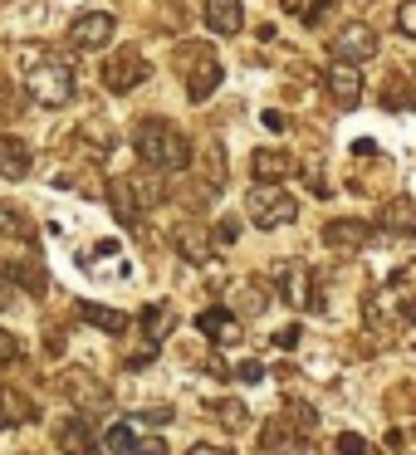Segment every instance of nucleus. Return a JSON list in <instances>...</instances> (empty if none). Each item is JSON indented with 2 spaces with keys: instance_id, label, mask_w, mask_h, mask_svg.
I'll return each instance as SVG.
<instances>
[{
  "instance_id": "obj_9",
  "label": "nucleus",
  "mask_w": 416,
  "mask_h": 455,
  "mask_svg": "<svg viewBox=\"0 0 416 455\" xmlns=\"http://www.w3.org/2000/svg\"><path fill=\"white\" fill-rule=\"evenodd\" d=\"M103 196H108L118 226H138V220H142V201H138V181H132V177H108Z\"/></svg>"
},
{
  "instance_id": "obj_5",
  "label": "nucleus",
  "mask_w": 416,
  "mask_h": 455,
  "mask_svg": "<svg viewBox=\"0 0 416 455\" xmlns=\"http://www.w3.org/2000/svg\"><path fill=\"white\" fill-rule=\"evenodd\" d=\"M148 74L152 69H148V60H142V50H113L108 60H103V89L128 93V89H138Z\"/></svg>"
},
{
  "instance_id": "obj_4",
  "label": "nucleus",
  "mask_w": 416,
  "mask_h": 455,
  "mask_svg": "<svg viewBox=\"0 0 416 455\" xmlns=\"http://www.w3.org/2000/svg\"><path fill=\"white\" fill-rule=\"evenodd\" d=\"M245 211H250V220H255L260 230H279V226H289V220L299 216V201L289 196V191H279V181H255Z\"/></svg>"
},
{
  "instance_id": "obj_23",
  "label": "nucleus",
  "mask_w": 416,
  "mask_h": 455,
  "mask_svg": "<svg viewBox=\"0 0 416 455\" xmlns=\"http://www.w3.org/2000/svg\"><path fill=\"white\" fill-rule=\"evenodd\" d=\"M177 245H181V255H187V259H206V235H201V230H181V235H177Z\"/></svg>"
},
{
  "instance_id": "obj_17",
  "label": "nucleus",
  "mask_w": 416,
  "mask_h": 455,
  "mask_svg": "<svg viewBox=\"0 0 416 455\" xmlns=\"http://www.w3.org/2000/svg\"><path fill=\"white\" fill-rule=\"evenodd\" d=\"M35 416L30 396L15 392V387H0V431H11V426H25Z\"/></svg>"
},
{
  "instance_id": "obj_13",
  "label": "nucleus",
  "mask_w": 416,
  "mask_h": 455,
  "mask_svg": "<svg viewBox=\"0 0 416 455\" xmlns=\"http://www.w3.org/2000/svg\"><path fill=\"white\" fill-rule=\"evenodd\" d=\"M196 328L211 338V343H236L240 338V323L230 308H206V314H196Z\"/></svg>"
},
{
  "instance_id": "obj_26",
  "label": "nucleus",
  "mask_w": 416,
  "mask_h": 455,
  "mask_svg": "<svg viewBox=\"0 0 416 455\" xmlns=\"http://www.w3.org/2000/svg\"><path fill=\"white\" fill-rule=\"evenodd\" d=\"M338 455H372V445H367L357 431H343L338 435Z\"/></svg>"
},
{
  "instance_id": "obj_31",
  "label": "nucleus",
  "mask_w": 416,
  "mask_h": 455,
  "mask_svg": "<svg viewBox=\"0 0 416 455\" xmlns=\"http://www.w3.org/2000/svg\"><path fill=\"white\" fill-rule=\"evenodd\" d=\"M138 455H167V441H157V435H138Z\"/></svg>"
},
{
  "instance_id": "obj_34",
  "label": "nucleus",
  "mask_w": 416,
  "mask_h": 455,
  "mask_svg": "<svg viewBox=\"0 0 416 455\" xmlns=\"http://www.w3.org/2000/svg\"><path fill=\"white\" fill-rule=\"evenodd\" d=\"M275 343H279V347H294V343H299V328H284V333H279Z\"/></svg>"
},
{
  "instance_id": "obj_10",
  "label": "nucleus",
  "mask_w": 416,
  "mask_h": 455,
  "mask_svg": "<svg viewBox=\"0 0 416 455\" xmlns=\"http://www.w3.org/2000/svg\"><path fill=\"white\" fill-rule=\"evenodd\" d=\"M367 220H328L324 226V245L328 250H338V255H353V250H363L367 245Z\"/></svg>"
},
{
  "instance_id": "obj_3",
  "label": "nucleus",
  "mask_w": 416,
  "mask_h": 455,
  "mask_svg": "<svg viewBox=\"0 0 416 455\" xmlns=\"http://www.w3.org/2000/svg\"><path fill=\"white\" fill-rule=\"evenodd\" d=\"M177 74L187 79L191 103H206L211 93L220 89V60L211 44H181L177 50Z\"/></svg>"
},
{
  "instance_id": "obj_29",
  "label": "nucleus",
  "mask_w": 416,
  "mask_h": 455,
  "mask_svg": "<svg viewBox=\"0 0 416 455\" xmlns=\"http://www.w3.org/2000/svg\"><path fill=\"white\" fill-rule=\"evenodd\" d=\"M11 304H15V275L11 269H0V314H5Z\"/></svg>"
},
{
  "instance_id": "obj_16",
  "label": "nucleus",
  "mask_w": 416,
  "mask_h": 455,
  "mask_svg": "<svg viewBox=\"0 0 416 455\" xmlns=\"http://www.w3.org/2000/svg\"><path fill=\"white\" fill-rule=\"evenodd\" d=\"M54 441H60L64 455H89V451H93V431L79 421V416H69V421L54 426Z\"/></svg>"
},
{
  "instance_id": "obj_8",
  "label": "nucleus",
  "mask_w": 416,
  "mask_h": 455,
  "mask_svg": "<svg viewBox=\"0 0 416 455\" xmlns=\"http://www.w3.org/2000/svg\"><path fill=\"white\" fill-rule=\"evenodd\" d=\"M324 84H328V93H333L338 108H353V103L363 99V74H357V64H348V60H333V64H328Z\"/></svg>"
},
{
  "instance_id": "obj_24",
  "label": "nucleus",
  "mask_w": 416,
  "mask_h": 455,
  "mask_svg": "<svg viewBox=\"0 0 416 455\" xmlns=\"http://www.w3.org/2000/svg\"><path fill=\"white\" fill-rule=\"evenodd\" d=\"M211 411H216L220 421L230 426V431H240V426L250 421V411H245V406H240V402H216V406H211Z\"/></svg>"
},
{
  "instance_id": "obj_2",
  "label": "nucleus",
  "mask_w": 416,
  "mask_h": 455,
  "mask_svg": "<svg viewBox=\"0 0 416 455\" xmlns=\"http://www.w3.org/2000/svg\"><path fill=\"white\" fill-rule=\"evenodd\" d=\"M132 148H138V157L148 162V167H157V172H181V167L191 162L187 132L172 128V123H162V118L138 123V132H132Z\"/></svg>"
},
{
  "instance_id": "obj_20",
  "label": "nucleus",
  "mask_w": 416,
  "mask_h": 455,
  "mask_svg": "<svg viewBox=\"0 0 416 455\" xmlns=\"http://www.w3.org/2000/svg\"><path fill=\"white\" fill-rule=\"evenodd\" d=\"M0 235H15V240L30 235V220H25V211L11 206V201H0Z\"/></svg>"
},
{
  "instance_id": "obj_22",
  "label": "nucleus",
  "mask_w": 416,
  "mask_h": 455,
  "mask_svg": "<svg viewBox=\"0 0 416 455\" xmlns=\"http://www.w3.org/2000/svg\"><path fill=\"white\" fill-rule=\"evenodd\" d=\"M103 445H108V451H138V435H132V426H108V431H103Z\"/></svg>"
},
{
  "instance_id": "obj_1",
  "label": "nucleus",
  "mask_w": 416,
  "mask_h": 455,
  "mask_svg": "<svg viewBox=\"0 0 416 455\" xmlns=\"http://www.w3.org/2000/svg\"><path fill=\"white\" fill-rule=\"evenodd\" d=\"M20 69H25V89L35 93V103H44V108H60V103L74 99V69L64 60H50V54L40 50V44H30V50L20 54Z\"/></svg>"
},
{
  "instance_id": "obj_7",
  "label": "nucleus",
  "mask_w": 416,
  "mask_h": 455,
  "mask_svg": "<svg viewBox=\"0 0 416 455\" xmlns=\"http://www.w3.org/2000/svg\"><path fill=\"white\" fill-rule=\"evenodd\" d=\"M113 40V15L108 11H84L79 20L69 25V44L74 50H103Z\"/></svg>"
},
{
  "instance_id": "obj_27",
  "label": "nucleus",
  "mask_w": 416,
  "mask_h": 455,
  "mask_svg": "<svg viewBox=\"0 0 416 455\" xmlns=\"http://www.w3.org/2000/svg\"><path fill=\"white\" fill-rule=\"evenodd\" d=\"M142 323H148L152 343H162V338H167V328H162V323H167V308H148V314H142Z\"/></svg>"
},
{
  "instance_id": "obj_32",
  "label": "nucleus",
  "mask_w": 416,
  "mask_h": 455,
  "mask_svg": "<svg viewBox=\"0 0 416 455\" xmlns=\"http://www.w3.org/2000/svg\"><path fill=\"white\" fill-rule=\"evenodd\" d=\"M236 377H240V382H260V377H265V367H260V363H240Z\"/></svg>"
},
{
  "instance_id": "obj_18",
  "label": "nucleus",
  "mask_w": 416,
  "mask_h": 455,
  "mask_svg": "<svg viewBox=\"0 0 416 455\" xmlns=\"http://www.w3.org/2000/svg\"><path fill=\"white\" fill-rule=\"evenodd\" d=\"M308 289H314L308 269H304V265H294V269H289V279H284V299H289L294 308H318L324 299H318V294H308Z\"/></svg>"
},
{
  "instance_id": "obj_14",
  "label": "nucleus",
  "mask_w": 416,
  "mask_h": 455,
  "mask_svg": "<svg viewBox=\"0 0 416 455\" xmlns=\"http://www.w3.org/2000/svg\"><path fill=\"white\" fill-rule=\"evenodd\" d=\"M206 25L216 35H240V25H245L240 0H206Z\"/></svg>"
},
{
  "instance_id": "obj_30",
  "label": "nucleus",
  "mask_w": 416,
  "mask_h": 455,
  "mask_svg": "<svg viewBox=\"0 0 416 455\" xmlns=\"http://www.w3.org/2000/svg\"><path fill=\"white\" fill-rule=\"evenodd\" d=\"M15 357H20V343H15V338L5 333V328H0V367H11Z\"/></svg>"
},
{
  "instance_id": "obj_19",
  "label": "nucleus",
  "mask_w": 416,
  "mask_h": 455,
  "mask_svg": "<svg viewBox=\"0 0 416 455\" xmlns=\"http://www.w3.org/2000/svg\"><path fill=\"white\" fill-rule=\"evenodd\" d=\"M382 230H392V235H396V230L412 235V230H416V206H412V201H392V206L382 211Z\"/></svg>"
},
{
  "instance_id": "obj_33",
  "label": "nucleus",
  "mask_w": 416,
  "mask_h": 455,
  "mask_svg": "<svg viewBox=\"0 0 416 455\" xmlns=\"http://www.w3.org/2000/svg\"><path fill=\"white\" fill-rule=\"evenodd\" d=\"M187 455H230V451H226V445H191Z\"/></svg>"
},
{
  "instance_id": "obj_25",
  "label": "nucleus",
  "mask_w": 416,
  "mask_h": 455,
  "mask_svg": "<svg viewBox=\"0 0 416 455\" xmlns=\"http://www.w3.org/2000/svg\"><path fill=\"white\" fill-rule=\"evenodd\" d=\"M11 275H15V284H30V294H44V269L40 265H15Z\"/></svg>"
},
{
  "instance_id": "obj_12",
  "label": "nucleus",
  "mask_w": 416,
  "mask_h": 455,
  "mask_svg": "<svg viewBox=\"0 0 416 455\" xmlns=\"http://www.w3.org/2000/svg\"><path fill=\"white\" fill-rule=\"evenodd\" d=\"M30 148H25L20 138H11V132H0V177H11V181H20L25 172H30Z\"/></svg>"
},
{
  "instance_id": "obj_28",
  "label": "nucleus",
  "mask_w": 416,
  "mask_h": 455,
  "mask_svg": "<svg viewBox=\"0 0 416 455\" xmlns=\"http://www.w3.org/2000/svg\"><path fill=\"white\" fill-rule=\"evenodd\" d=\"M396 30L412 35V40H416V0H406L402 11H396Z\"/></svg>"
},
{
  "instance_id": "obj_11",
  "label": "nucleus",
  "mask_w": 416,
  "mask_h": 455,
  "mask_svg": "<svg viewBox=\"0 0 416 455\" xmlns=\"http://www.w3.org/2000/svg\"><path fill=\"white\" fill-rule=\"evenodd\" d=\"M250 172H255V181H289L294 177V157H289V152H275V148H260L255 157H250Z\"/></svg>"
},
{
  "instance_id": "obj_35",
  "label": "nucleus",
  "mask_w": 416,
  "mask_h": 455,
  "mask_svg": "<svg viewBox=\"0 0 416 455\" xmlns=\"http://www.w3.org/2000/svg\"><path fill=\"white\" fill-rule=\"evenodd\" d=\"M328 5H333V0H314V11H308V20H318V15L328 11Z\"/></svg>"
},
{
  "instance_id": "obj_15",
  "label": "nucleus",
  "mask_w": 416,
  "mask_h": 455,
  "mask_svg": "<svg viewBox=\"0 0 416 455\" xmlns=\"http://www.w3.org/2000/svg\"><path fill=\"white\" fill-rule=\"evenodd\" d=\"M79 318H84V323H93V328H103L108 338H123V333H128V323H132L128 314H118V308H103V304H89V299L79 304Z\"/></svg>"
},
{
  "instance_id": "obj_21",
  "label": "nucleus",
  "mask_w": 416,
  "mask_h": 455,
  "mask_svg": "<svg viewBox=\"0 0 416 455\" xmlns=\"http://www.w3.org/2000/svg\"><path fill=\"white\" fill-rule=\"evenodd\" d=\"M240 289H245V294H240V308H245V314H260V308L269 304V284H265V279H245Z\"/></svg>"
},
{
  "instance_id": "obj_6",
  "label": "nucleus",
  "mask_w": 416,
  "mask_h": 455,
  "mask_svg": "<svg viewBox=\"0 0 416 455\" xmlns=\"http://www.w3.org/2000/svg\"><path fill=\"white\" fill-rule=\"evenodd\" d=\"M333 54L338 60H348V64H367L377 54V35H372V25H343V30L333 35Z\"/></svg>"
}]
</instances>
